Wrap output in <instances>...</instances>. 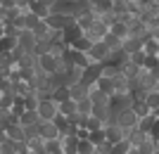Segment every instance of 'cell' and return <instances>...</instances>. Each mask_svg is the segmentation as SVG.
<instances>
[{
    "label": "cell",
    "mask_w": 159,
    "mask_h": 154,
    "mask_svg": "<svg viewBox=\"0 0 159 154\" xmlns=\"http://www.w3.org/2000/svg\"><path fill=\"white\" fill-rule=\"evenodd\" d=\"M45 21H48V26L52 29V31H64L69 24L76 21V14H71V12H50L45 17Z\"/></svg>",
    "instance_id": "obj_1"
},
{
    "label": "cell",
    "mask_w": 159,
    "mask_h": 154,
    "mask_svg": "<svg viewBox=\"0 0 159 154\" xmlns=\"http://www.w3.org/2000/svg\"><path fill=\"white\" fill-rule=\"evenodd\" d=\"M88 57H90V62H100V64H105V62L112 59V50H109V45H107L105 40H95L93 47L88 50Z\"/></svg>",
    "instance_id": "obj_2"
},
{
    "label": "cell",
    "mask_w": 159,
    "mask_h": 154,
    "mask_svg": "<svg viewBox=\"0 0 159 154\" xmlns=\"http://www.w3.org/2000/svg\"><path fill=\"white\" fill-rule=\"evenodd\" d=\"M60 62L52 52H43L38 55V59H36V67L40 69V71H45V74H55V71H60Z\"/></svg>",
    "instance_id": "obj_3"
},
{
    "label": "cell",
    "mask_w": 159,
    "mask_h": 154,
    "mask_svg": "<svg viewBox=\"0 0 159 154\" xmlns=\"http://www.w3.org/2000/svg\"><path fill=\"white\" fill-rule=\"evenodd\" d=\"M38 114H40V121H55V116L60 114V104L52 97H45L38 104Z\"/></svg>",
    "instance_id": "obj_4"
},
{
    "label": "cell",
    "mask_w": 159,
    "mask_h": 154,
    "mask_svg": "<svg viewBox=\"0 0 159 154\" xmlns=\"http://www.w3.org/2000/svg\"><path fill=\"white\" fill-rule=\"evenodd\" d=\"M17 40H19V47L24 50V52H33V55H36L38 36L33 33L31 29H21V31H19V36H17Z\"/></svg>",
    "instance_id": "obj_5"
},
{
    "label": "cell",
    "mask_w": 159,
    "mask_h": 154,
    "mask_svg": "<svg viewBox=\"0 0 159 154\" xmlns=\"http://www.w3.org/2000/svg\"><path fill=\"white\" fill-rule=\"evenodd\" d=\"M138 121H140V116L135 114L133 104H131V107H124V109H119V112H116V123H121L124 128H135V126H138Z\"/></svg>",
    "instance_id": "obj_6"
},
{
    "label": "cell",
    "mask_w": 159,
    "mask_h": 154,
    "mask_svg": "<svg viewBox=\"0 0 159 154\" xmlns=\"http://www.w3.org/2000/svg\"><path fill=\"white\" fill-rule=\"evenodd\" d=\"M128 130L131 128H124L121 123H105V133H107V140L112 142H121V140H126L128 138Z\"/></svg>",
    "instance_id": "obj_7"
},
{
    "label": "cell",
    "mask_w": 159,
    "mask_h": 154,
    "mask_svg": "<svg viewBox=\"0 0 159 154\" xmlns=\"http://www.w3.org/2000/svg\"><path fill=\"white\" fill-rule=\"evenodd\" d=\"M102 71H105V64H100V62H93L90 67L83 69V76H81V81H83L86 86H95V83H98V78L102 76Z\"/></svg>",
    "instance_id": "obj_8"
},
{
    "label": "cell",
    "mask_w": 159,
    "mask_h": 154,
    "mask_svg": "<svg viewBox=\"0 0 159 154\" xmlns=\"http://www.w3.org/2000/svg\"><path fill=\"white\" fill-rule=\"evenodd\" d=\"M107 33H109V24H105V21L100 19V17L95 19V24H93V26H90V29L86 31V36H88V38H93V40H102Z\"/></svg>",
    "instance_id": "obj_9"
},
{
    "label": "cell",
    "mask_w": 159,
    "mask_h": 154,
    "mask_svg": "<svg viewBox=\"0 0 159 154\" xmlns=\"http://www.w3.org/2000/svg\"><path fill=\"white\" fill-rule=\"evenodd\" d=\"M38 133L43 135L45 140H55V138H60V135H62L55 121H40V123H38Z\"/></svg>",
    "instance_id": "obj_10"
},
{
    "label": "cell",
    "mask_w": 159,
    "mask_h": 154,
    "mask_svg": "<svg viewBox=\"0 0 159 154\" xmlns=\"http://www.w3.org/2000/svg\"><path fill=\"white\" fill-rule=\"evenodd\" d=\"M83 33H86V29H81V26H79V21L69 24V26H66L64 31H62V36H64V43H66V45H71L74 40H76V38H81Z\"/></svg>",
    "instance_id": "obj_11"
},
{
    "label": "cell",
    "mask_w": 159,
    "mask_h": 154,
    "mask_svg": "<svg viewBox=\"0 0 159 154\" xmlns=\"http://www.w3.org/2000/svg\"><path fill=\"white\" fill-rule=\"evenodd\" d=\"M143 45H145V38H140V36H126L124 38V50H126L128 55H133V52H138V50H143Z\"/></svg>",
    "instance_id": "obj_12"
},
{
    "label": "cell",
    "mask_w": 159,
    "mask_h": 154,
    "mask_svg": "<svg viewBox=\"0 0 159 154\" xmlns=\"http://www.w3.org/2000/svg\"><path fill=\"white\" fill-rule=\"evenodd\" d=\"M88 97L93 100V104L95 107H100V104H112V95H107V93H102L98 86H90V93H88Z\"/></svg>",
    "instance_id": "obj_13"
},
{
    "label": "cell",
    "mask_w": 159,
    "mask_h": 154,
    "mask_svg": "<svg viewBox=\"0 0 159 154\" xmlns=\"http://www.w3.org/2000/svg\"><path fill=\"white\" fill-rule=\"evenodd\" d=\"M5 130H7V138L14 140V142H24L26 140V128L21 126V123H10Z\"/></svg>",
    "instance_id": "obj_14"
},
{
    "label": "cell",
    "mask_w": 159,
    "mask_h": 154,
    "mask_svg": "<svg viewBox=\"0 0 159 154\" xmlns=\"http://www.w3.org/2000/svg\"><path fill=\"white\" fill-rule=\"evenodd\" d=\"M69 93H71V100H74V102H81L83 97H88V93H90V86H86L83 81H79V83L69 86Z\"/></svg>",
    "instance_id": "obj_15"
},
{
    "label": "cell",
    "mask_w": 159,
    "mask_h": 154,
    "mask_svg": "<svg viewBox=\"0 0 159 154\" xmlns=\"http://www.w3.org/2000/svg\"><path fill=\"white\" fill-rule=\"evenodd\" d=\"M19 123H21L24 128H26V126H38V123H40V114H38V109H26V112L19 116Z\"/></svg>",
    "instance_id": "obj_16"
},
{
    "label": "cell",
    "mask_w": 159,
    "mask_h": 154,
    "mask_svg": "<svg viewBox=\"0 0 159 154\" xmlns=\"http://www.w3.org/2000/svg\"><path fill=\"white\" fill-rule=\"evenodd\" d=\"M98 17H100V14L95 12V10H88V12H81L79 17H76V21H79L81 29H86V31H88V29L95 24V19H98Z\"/></svg>",
    "instance_id": "obj_17"
},
{
    "label": "cell",
    "mask_w": 159,
    "mask_h": 154,
    "mask_svg": "<svg viewBox=\"0 0 159 154\" xmlns=\"http://www.w3.org/2000/svg\"><path fill=\"white\" fill-rule=\"evenodd\" d=\"M109 31H112L114 36H119L121 40L126 38V36H131V26H128L126 21H121V19H119V21H114L112 26H109Z\"/></svg>",
    "instance_id": "obj_18"
},
{
    "label": "cell",
    "mask_w": 159,
    "mask_h": 154,
    "mask_svg": "<svg viewBox=\"0 0 159 154\" xmlns=\"http://www.w3.org/2000/svg\"><path fill=\"white\" fill-rule=\"evenodd\" d=\"M154 123H157V116L150 112V114H145V116H140V121H138V128L143 130V133H147L150 135V130L154 128Z\"/></svg>",
    "instance_id": "obj_19"
},
{
    "label": "cell",
    "mask_w": 159,
    "mask_h": 154,
    "mask_svg": "<svg viewBox=\"0 0 159 154\" xmlns=\"http://www.w3.org/2000/svg\"><path fill=\"white\" fill-rule=\"evenodd\" d=\"M147 138H150V135H147V133H143V130H140L138 126L128 130V140H131V145H133V147H138V145H143V142H145Z\"/></svg>",
    "instance_id": "obj_20"
},
{
    "label": "cell",
    "mask_w": 159,
    "mask_h": 154,
    "mask_svg": "<svg viewBox=\"0 0 159 154\" xmlns=\"http://www.w3.org/2000/svg\"><path fill=\"white\" fill-rule=\"evenodd\" d=\"M93 43H95L93 38H88V36L83 33L81 38H76V40H74V43H71L69 47H74V50H81V52H88V50L93 47Z\"/></svg>",
    "instance_id": "obj_21"
},
{
    "label": "cell",
    "mask_w": 159,
    "mask_h": 154,
    "mask_svg": "<svg viewBox=\"0 0 159 154\" xmlns=\"http://www.w3.org/2000/svg\"><path fill=\"white\" fill-rule=\"evenodd\" d=\"M52 100L57 102V104H62V102L71 100V93H69V86H57L52 90Z\"/></svg>",
    "instance_id": "obj_22"
},
{
    "label": "cell",
    "mask_w": 159,
    "mask_h": 154,
    "mask_svg": "<svg viewBox=\"0 0 159 154\" xmlns=\"http://www.w3.org/2000/svg\"><path fill=\"white\" fill-rule=\"evenodd\" d=\"M26 145L31 152H43L45 149V138L43 135H33V138H26Z\"/></svg>",
    "instance_id": "obj_23"
},
{
    "label": "cell",
    "mask_w": 159,
    "mask_h": 154,
    "mask_svg": "<svg viewBox=\"0 0 159 154\" xmlns=\"http://www.w3.org/2000/svg\"><path fill=\"white\" fill-rule=\"evenodd\" d=\"M95 86H98L100 90H102V93H107V95H114V78H109V76H100Z\"/></svg>",
    "instance_id": "obj_24"
},
{
    "label": "cell",
    "mask_w": 159,
    "mask_h": 154,
    "mask_svg": "<svg viewBox=\"0 0 159 154\" xmlns=\"http://www.w3.org/2000/svg\"><path fill=\"white\" fill-rule=\"evenodd\" d=\"M60 114L64 116H74V114H79V102H74V100H66L60 104Z\"/></svg>",
    "instance_id": "obj_25"
},
{
    "label": "cell",
    "mask_w": 159,
    "mask_h": 154,
    "mask_svg": "<svg viewBox=\"0 0 159 154\" xmlns=\"http://www.w3.org/2000/svg\"><path fill=\"white\" fill-rule=\"evenodd\" d=\"M29 10H31V12H33V14H38L40 19H45L48 14L52 12V10H50V7H45V5H40L38 0H31V5H29Z\"/></svg>",
    "instance_id": "obj_26"
},
{
    "label": "cell",
    "mask_w": 159,
    "mask_h": 154,
    "mask_svg": "<svg viewBox=\"0 0 159 154\" xmlns=\"http://www.w3.org/2000/svg\"><path fill=\"white\" fill-rule=\"evenodd\" d=\"M95 152V142L90 138H79V154H93Z\"/></svg>",
    "instance_id": "obj_27"
},
{
    "label": "cell",
    "mask_w": 159,
    "mask_h": 154,
    "mask_svg": "<svg viewBox=\"0 0 159 154\" xmlns=\"http://www.w3.org/2000/svg\"><path fill=\"white\" fill-rule=\"evenodd\" d=\"M45 149H48V154H64V147H62L60 138H55V140H45Z\"/></svg>",
    "instance_id": "obj_28"
},
{
    "label": "cell",
    "mask_w": 159,
    "mask_h": 154,
    "mask_svg": "<svg viewBox=\"0 0 159 154\" xmlns=\"http://www.w3.org/2000/svg\"><path fill=\"white\" fill-rule=\"evenodd\" d=\"M133 149V145H131V140H121V142H114L112 145V154H128Z\"/></svg>",
    "instance_id": "obj_29"
},
{
    "label": "cell",
    "mask_w": 159,
    "mask_h": 154,
    "mask_svg": "<svg viewBox=\"0 0 159 154\" xmlns=\"http://www.w3.org/2000/svg\"><path fill=\"white\" fill-rule=\"evenodd\" d=\"M55 123H57V128H60L62 135H66V133H69V128H71V121H69V116H64V114L55 116Z\"/></svg>",
    "instance_id": "obj_30"
},
{
    "label": "cell",
    "mask_w": 159,
    "mask_h": 154,
    "mask_svg": "<svg viewBox=\"0 0 159 154\" xmlns=\"http://www.w3.org/2000/svg\"><path fill=\"white\" fill-rule=\"evenodd\" d=\"M93 109H95V104H93V100H90V97H83V100L79 102V114L90 116V114H93Z\"/></svg>",
    "instance_id": "obj_31"
},
{
    "label": "cell",
    "mask_w": 159,
    "mask_h": 154,
    "mask_svg": "<svg viewBox=\"0 0 159 154\" xmlns=\"http://www.w3.org/2000/svg\"><path fill=\"white\" fill-rule=\"evenodd\" d=\"M102 40H105L107 45H109V50H112V52H114V50H119V47L124 45V40H121L119 36H114L112 31H109V33H107V36H105V38H102Z\"/></svg>",
    "instance_id": "obj_32"
},
{
    "label": "cell",
    "mask_w": 159,
    "mask_h": 154,
    "mask_svg": "<svg viewBox=\"0 0 159 154\" xmlns=\"http://www.w3.org/2000/svg\"><path fill=\"white\" fill-rule=\"evenodd\" d=\"M17 45H19V40L12 38V36H2V38H0V47H2V52H10V50H14Z\"/></svg>",
    "instance_id": "obj_33"
},
{
    "label": "cell",
    "mask_w": 159,
    "mask_h": 154,
    "mask_svg": "<svg viewBox=\"0 0 159 154\" xmlns=\"http://www.w3.org/2000/svg\"><path fill=\"white\" fill-rule=\"evenodd\" d=\"M143 50H145L147 55H159V40L150 36V38L145 40V45H143Z\"/></svg>",
    "instance_id": "obj_34"
},
{
    "label": "cell",
    "mask_w": 159,
    "mask_h": 154,
    "mask_svg": "<svg viewBox=\"0 0 159 154\" xmlns=\"http://www.w3.org/2000/svg\"><path fill=\"white\" fill-rule=\"evenodd\" d=\"M12 107H14V95L12 93H2V95H0V109L10 112Z\"/></svg>",
    "instance_id": "obj_35"
},
{
    "label": "cell",
    "mask_w": 159,
    "mask_h": 154,
    "mask_svg": "<svg viewBox=\"0 0 159 154\" xmlns=\"http://www.w3.org/2000/svg\"><path fill=\"white\" fill-rule=\"evenodd\" d=\"M154 149H157V142H154L152 138H147L143 145H138V152L140 154H154Z\"/></svg>",
    "instance_id": "obj_36"
},
{
    "label": "cell",
    "mask_w": 159,
    "mask_h": 154,
    "mask_svg": "<svg viewBox=\"0 0 159 154\" xmlns=\"http://www.w3.org/2000/svg\"><path fill=\"white\" fill-rule=\"evenodd\" d=\"M145 104L152 109V112L159 107V90H152V93H147V95H145Z\"/></svg>",
    "instance_id": "obj_37"
},
{
    "label": "cell",
    "mask_w": 159,
    "mask_h": 154,
    "mask_svg": "<svg viewBox=\"0 0 159 154\" xmlns=\"http://www.w3.org/2000/svg\"><path fill=\"white\" fill-rule=\"evenodd\" d=\"M24 19H26V29H31V31H33L36 24L40 21V17H38V14H33L31 10H29V12H24Z\"/></svg>",
    "instance_id": "obj_38"
},
{
    "label": "cell",
    "mask_w": 159,
    "mask_h": 154,
    "mask_svg": "<svg viewBox=\"0 0 159 154\" xmlns=\"http://www.w3.org/2000/svg\"><path fill=\"white\" fill-rule=\"evenodd\" d=\"M88 138H90L95 145H100V142L107 140V133H105V128H100V130H90V135H88Z\"/></svg>",
    "instance_id": "obj_39"
},
{
    "label": "cell",
    "mask_w": 159,
    "mask_h": 154,
    "mask_svg": "<svg viewBox=\"0 0 159 154\" xmlns=\"http://www.w3.org/2000/svg\"><path fill=\"white\" fill-rule=\"evenodd\" d=\"M145 59H147V52H145V50H138V52L131 55V62H133V64H138V67H143Z\"/></svg>",
    "instance_id": "obj_40"
},
{
    "label": "cell",
    "mask_w": 159,
    "mask_h": 154,
    "mask_svg": "<svg viewBox=\"0 0 159 154\" xmlns=\"http://www.w3.org/2000/svg\"><path fill=\"white\" fill-rule=\"evenodd\" d=\"M133 109H135V114H138V116H145V114L152 112V109L145 104V100H143V102H133Z\"/></svg>",
    "instance_id": "obj_41"
},
{
    "label": "cell",
    "mask_w": 159,
    "mask_h": 154,
    "mask_svg": "<svg viewBox=\"0 0 159 154\" xmlns=\"http://www.w3.org/2000/svg\"><path fill=\"white\" fill-rule=\"evenodd\" d=\"M95 152L98 154H112V142L105 140V142H100V145H95Z\"/></svg>",
    "instance_id": "obj_42"
},
{
    "label": "cell",
    "mask_w": 159,
    "mask_h": 154,
    "mask_svg": "<svg viewBox=\"0 0 159 154\" xmlns=\"http://www.w3.org/2000/svg\"><path fill=\"white\" fill-rule=\"evenodd\" d=\"M157 67V55H147V59H145V64H143V69H147V71H150V69H154Z\"/></svg>",
    "instance_id": "obj_43"
},
{
    "label": "cell",
    "mask_w": 159,
    "mask_h": 154,
    "mask_svg": "<svg viewBox=\"0 0 159 154\" xmlns=\"http://www.w3.org/2000/svg\"><path fill=\"white\" fill-rule=\"evenodd\" d=\"M5 36H12V38H17V36H19V29L14 26V24H5Z\"/></svg>",
    "instance_id": "obj_44"
},
{
    "label": "cell",
    "mask_w": 159,
    "mask_h": 154,
    "mask_svg": "<svg viewBox=\"0 0 159 154\" xmlns=\"http://www.w3.org/2000/svg\"><path fill=\"white\" fill-rule=\"evenodd\" d=\"M31 149H29V145H26V140L24 142H17V149H14V154H29Z\"/></svg>",
    "instance_id": "obj_45"
},
{
    "label": "cell",
    "mask_w": 159,
    "mask_h": 154,
    "mask_svg": "<svg viewBox=\"0 0 159 154\" xmlns=\"http://www.w3.org/2000/svg\"><path fill=\"white\" fill-rule=\"evenodd\" d=\"M150 138H152V140L159 145V119H157V123H154V128L150 130Z\"/></svg>",
    "instance_id": "obj_46"
},
{
    "label": "cell",
    "mask_w": 159,
    "mask_h": 154,
    "mask_svg": "<svg viewBox=\"0 0 159 154\" xmlns=\"http://www.w3.org/2000/svg\"><path fill=\"white\" fill-rule=\"evenodd\" d=\"M0 7H2V10H10V7H17V0H0Z\"/></svg>",
    "instance_id": "obj_47"
},
{
    "label": "cell",
    "mask_w": 159,
    "mask_h": 154,
    "mask_svg": "<svg viewBox=\"0 0 159 154\" xmlns=\"http://www.w3.org/2000/svg\"><path fill=\"white\" fill-rule=\"evenodd\" d=\"M38 2H40V5H45V7H50V10L57 5V0H38Z\"/></svg>",
    "instance_id": "obj_48"
},
{
    "label": "cell",
    "mask_w": 159,
    "mask_h": 154,
    "mask_svg": "<svg viewBox=\"0 0 159 154\" xmlns=\"http://www.w3.org/2000/svg\"><path fill=\"white\" fill-rule=\"evenodd\" d=\"M5 140H7V130H5V128H0V145H2Z\"/></svg>",
    "instance_id": "obj_49"
},
{
    "label": "cell",
    "mask_w": 159,
    "mask_h": 154,
    "mask_svg": "<svg viewBox=\"0 0 159 154\" xmlns=\"http://www.w3.org/2000/svg\"><path fill=\"white\" fill-rule=\"evenodd\" d=\"M2 36H5V24L0 21V38H2Z\"/></svg>",
    "instance_id": "obj_50"
},
{
    "label": "cell",
    "mask_w": 159,
    "mask_h": 154,
    "mask_svg": "<svg viewBox=\"0 0 159 154\" xmlns=\"http://www.w3.org/2000/svg\"><path fill=\"white\" fill-rule=\"evenodd\" d=\"M152 114H154V116H157V119H159V107H157V109H154V112H152Z\"/></svg>",
    "instance_id": "obj_51"
},
{
    "label": "cell",
    "mask_w": 159,
    "mask_h": 154,
    "mask_svg": "<svg viewBox=\"0 0 159 154\" xmlns=\"http://www.w3.org/2000/svg\"><path fill=\"white\" fill-rule=\"evenodd\" d=\"M154 154H159V145H157V149H154Z\"/></svg>",
    "instance_id": "obj_52"
},
{
    "label": "cell",
    "mask_w": 159,
    "mask_h": 154,
    "mask_svg": "<svg viewBox=\"0 0 159 154\" xmlns=\"http://www.w3.org/2000/svg\"><path fill=\"white\" fill-rule=\"evenodd\" d=\"M29 154H38V152H29Z\"/></svg>",
    "instance_id": "obj_53"
},
{
    "label": "cell",
    "mask_w": 159,
    "mask_h": 154,
    "mask_svg": "<svg viewBox=\"0 0 159 154\" xmlns=\"http://www.w3.org/2000/svg\"><path fill=\"white\" fill-rule=\"evenodd\" d=\"M0 55H2V47H0Z\"/></svg>",
    "instance_id": "obj_54"
},
{
    "label": "cell",
    "mask_w": 159,
    "mask_h": 154,
    "mask_svg": "<svg viewBox=\"0 0 159 154\" xmlns=\"http://www.w3.org/2000/svg\"><path fill=\"white\" fill-rule=\"evenodd\" d=\"M0 154H2V147H0Z\"/></svg>",
    "instance_id": "obj_55"
},
{
    "label": "cell",
    "mask_w": 159,
    "mask_h": 154,
    "mask_svg": "<svg viewBox=\"0 0 159 154\" xmlns=\"http://www.w3.org/2000/svg\"><path fill=\"white\" fill-rule=\"evenodd\" d=\"M0 95H2V90H0Z\"/></svg>",
    "instance_id": "obj_56"
},
{
    "label": "cell",
    "mask_w": 159,
    "mask_h": 154,
    "mask_svg": "<svg viewBox=\"0 0 159 154\" xmlns=\"http://www.w3.org/2000/svg\"><path fill=\"white\" fill-rule=\"evenodd\" d=\"M157 86H159V81H157Z\"/></svg>",
    "instance_id": "obj_57"
}]
</instances>
